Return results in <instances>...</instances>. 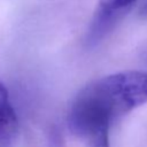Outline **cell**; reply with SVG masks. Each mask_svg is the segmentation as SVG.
<instances>
[{
	"mask_svg": "<svg viewBox=\"0 0 147 147\" xmlns=\"http://www.w3.org/2000/svg\"><path fill=\"white\" fill-rule=\"evenodd\" d=\"M137 0H98V8L90 24L86 44L90 47L98 45L130 10Z\"/></svg>",
	"mask_w": 147,
	"mask_h": 147,
	"instance_id": "obj_2",
	"label": "cell"
},
{
	"mask_svg": "<svg viewBox=\"0 0 147 147\" xmlns=\"http://www.w3.org/2000/svg\"><path fill=\"white\" fill-rule=\"evenodd\" d=\"M141 60H142V62H145L147 64V47L141 52Z\"/></svg>",
	"mask_w": 147,
	"mask_h": 147,
	"instance_id": "obj_4",
	"label": "cell"
},
{
	"mask_svg": "<svg viewBox=\"0 0 147 147\" xmlns=\"http://www.w3.org/2000/svg\"><path fill=\"white\" fill-rule=\"evenodd\" d=\"M18 122L6 86L0 82V142H9L17 133Z\"/></svg>",
	"mask_w": 147,
	"mask_h": 147,
	"instance_id": "obj_3",
	"label": "cell"
},
{
	"mask_svg": "<svg viewBox=\"0 0 147 147\" xmlns=\"http://www.w3.org/2000/svg\"><path fill=\"white\" fill-rule=\"evenodd\" d=\"M147 102V72L124 71L99 78L74 98L68 114L70 131L86 147H110L111 124Z\"/></svg>",
	"mask_w": 147,
	"mask_h": 147,
	"instance_id": "obj_1",
	"label": "cell"
}]
</instances>
